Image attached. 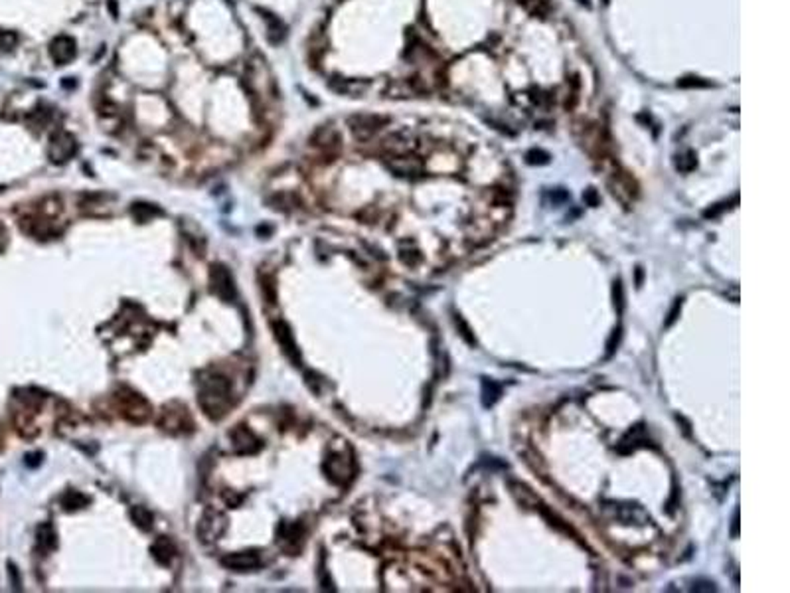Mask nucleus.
<instances>
[{
  "instance_id": "obj_1",
  "label": "nucleus",
  "mask_w": 790,
  "mask_h": 593,
  "mask_svg": "<svg viewBox=\"0 0 790 593\" xmlns=\"http://www.w3.org/2000/svg\"><path fill=\"white\" fill-rule=\"evenodd\" d=\"M388 125V117H382V115H372V113H360V115H352L348 119V127L350 131L354 133V137L358 140H368L372 138L382 129Z\"/></svg>"
},
{
  "instance_id": "obj_2",
  "label": "nucleus",
  "mask_w": 790,
  "mask_h": 593,
  "mask_svg": "<svg viewBox=\"0 0 790 593\" xmlns=\"http://www.w3.org/2000/svg\"><path fill=\"white\" fill-rule=\"evenodd\" d=\"M603 512L623 522V524H648L650 522V516L642 511L638 504H621V502H609L603 507Z\"/></svg>"
},
{
  "instance_id": "obj_3",
  "label": "nucleus",
  "mask_w": 790,
  "mask_h": 593,
  "mask_svg": "<svg viewBox=\"0 0 790 593\" xmlns=\"http://www.w3.org/2000/svg\"><path fill=\"white\" fill-rule=\"evenodd\" d=\"M77 152V140L73 135L66 133V131H57L50 138V147H48V154L50 158L62 165V163H68L71 156Z\"/></svg>"
},
{
  "instance_id": "obj_4",
  "label": "nucleus",
  "mask_w": 790,
  "mask_h": 593,
  "mask_svg": "<svg viewBox=\"0 0 790 593\" xmlns=\"http://www.w3.org/2000/svg\"><path fill=\"white\" fill-rule=\"evenodd\" d=\"M386 165L391 172H395L397 176H417L423 172V163L421 158L415 154H391Z\"/></svg>"
},
{
  "instance_id": "obj_5",
  "label": "nucleus",
  "mask_w": 790,
  "mask_h": 593,
  "mask_svg": "<svg viewBox=\"0 0 790 593\" xmlns=\"http://www.w3.org/2000/svg\"><path fill=\"white\" fill-rule=\"evenodd\" d=\"M75 54H77V44H75V40L71 36L62 34V36L54 38L52 44H50V55H52L56 66H68L71 60L75 57Z\"/></svg>"
},
{
  "instance_id": "obj_6",
  "label": "nucleus",
  "mask_w": 790,
  "mask_h": 593,
  "mask_svg": "<svg viewBox=\"0 0 790 593\" xmlns=\"http://www.w3.org/2000/svg\"><path fill=\"white\" fill-rule=\"evenodd\" d=\"M259 12L263 14L265 22H267V40L271 42L273 46H279L281 42L287 38V26L283 24L281 18L273 16L271 12H267V10H259Z\"/></svg>"
},
{
  "instance_id": "obj_7",
  "label": "nucleus",
  "mask_w": 790,
  "mask_h": 593,
  "mask_svg": "<svg viewBox=\"0 0 790 593\" xmlns=\"http://www.w3.org/2000/svg\"><path fill=\"white\" fill-rule=\"evenodd\" d=\"M312 140L317 147H322V149H338L340 147V135L334 127H320L314 133Z\"/></svg>"
},
{
  "instance_id": "obj_8",
  "label": "nucleus",
  "mask_w": 790,
  "mask_h": 593,
  "mask_svg": "<svg viewBox=\"0 0 790 593\" xmlns=\"http://www.w3.org/2000/svg\"><path fill=\"white\" fill-rule=\"evenodd\" d=\"M500 396H502V386L498 382L490 380V378H482V405L492 408L498 401Z\"/></svg>"
},
{
  "instance_id": "obj_9",
  "label": "nucleus",
  "mask_w": 790,
  "mask_h": 593,
  "mask_svg": "<svg viewBox=\"0 0 790 593\" xmlns=\"http://www.w3.org/2000/svg\"><path fill=\"white\" fill-rule=\"evenodd\" d=\"M366 85H368L366 82L340 80V77H336V80H332V82H330V87H332L334 91H338V93H344V95H358L360 91H364V89H366Z\"/></svg>"
},
{
  "instance_id": "obj_10",
  "label": "nucleus",
  "mask_w": 790,
  "mask_h": 593,
  "mask_svg": "<svg viewBox=\"0 0 790 593\" xmlns=\"http://www.w3.org/2000/svg\"><path fill=\"white\" fill-rule=\"evenodd\" d=\"M518 4H522L527 12H532L534 16H545L549 12V0H516Z\"/></svg>"
},
{
  "instance_id": "obj_11",
  "label": "nucleus",
  "mask_w": 790,
  "mask_h": 593,
  "mask_svg": "<svg viewBox=\"0 0 790 593\" xmlns=\"http://www.w3.org/2000/svg\"><path fill=\"white\" fill-rule=\"evenodd\" d=\"M695 166H697L695 152L686 151L684 154H678V156H676V168H678L679 172H692Z\"/></svg>"
},
{
  "instance_id": "obj_12",
  "label": "nucleus",
  "mask_w": 790,
  "mask_h": 593,
  "mask_svg": "<svg viewBox=\"0 0 790 593\" xmlns=\"http://www.w3.org/2000/svg\"><path fill=\"white\" fill-rule=\"evenodd\" d=\"M549 158H552V156H549V154H547L545 151H541V149H532V151H527V154H526V163L527 165H534V166L536 165L538 166L547 165V163H549Z\"/></svg>"
},
{
  "instance_id": "obj_13",
  "label": "nucleus",
  "mask_w": 790,
  "mask_h": 593,
  "mask_svg": "<svg viewBox=\"0 0 790 593\" xmlns=\"http://www.w3.org/2000/svg\"><path fill=\"white\" fill-rule=\"evenodd\" d=\"M711 83L706 82V80H702V77H693V75H690V77H681L678 82V87H681V89H688V87H709Z\"/></svg>"
},
{
  "instance_id": "obj_14",
  "label": "nucleus",
  "mask_w": 790,
  "mask_h": 593,
  "mask_svg": "<svg viewBox=\"0 0 790 593\" xmlns=\"http://www.w3.org/2000/svg\"><path fill=\"white\" fill-rule=\"evenodd\" d=\"M692 592H717V585L711 580H693L692 581Z\"/></svg>"
},
{
  "instance_id": "obj_15",
  "label": "nucleus",
  "mask_w": 790,
  "mask_h": 593,
  "mask_svg": "<svg viewBox=\"0 0 790 593\" xmlns=\"http://www.w3.org/2000/svg\"><path fill=\"white\" fill-rule=\"evenodd\" d=\"M583 200H585V204L587 206H599V202H601V198H599V194H596L595 188H587L585 190V194H583Z\"/></svg>"
},
{
  "instance_id": "obj_16",
  "label": "nucleus",
  "mask_w": 790,
  "mask_h": 593,
  "mask_svg": "<svg viewBox=\"0 0 790 593\" xmlns=\"http://www.w3.org/2000/svg\"><path fill=\"white\" fill-rule=\"evenodd\" d=\"M549 198H552L554 204H561V202H567L569 194L563 188H555L554 192H549Z\"/></svg>"
},
{
  "instance_id": "obj_17",
  "label": "nucleus",
  "mask_w": 790,
  "mask_h": 593,
  "mask_svg": "<svg viewBox=\"0 0 790 593\" xmlns=\"http://www.w3.org/2000/svg\"><path fill=\"white\" fill-rule=\"evenodd\" d=\"M16 44V36L10 32H2L0 30V48H10Z\"/></svg>"
},
{
  "instance_id": "obj_18",
  "label": "nucleus",
  "mask_w": 790,
  "mask_h": 593,
  "mask_svg": "<svg viewBox=\"0 0 790 593\" xmlns=\"http://www.w3.org/2000/svg\"><path fill=\"white\" fill-rule=\"evenodd\" d=\"M619 338H621V331H614V332H612V336H610L609 345H607V348H609V350H607V356H610V354L614 352V348H617V345H619Z\"/></svg>"
},
{
  "instance_id": "obj_19",
  "label": "nucleus",
  "mask_w": 790,
  "mask_h": 593,
  "mask_svg": "<svg viewBox=\"0 0 790 593\" xmlns=\"http://www.w3.org/2000/svg\"><path fill=\"white\" fill-rule=\"evenodd\" d=\"M679 309H681V299H678V301H676V304H674V309H672V313H670V317H668V320H666V327H670V325H672V322H674V320L678 318Z\"/></svg>"
},
{
  "instance_id": "obj_20",
  "label": "nucleus",
  "mask_w": 790,
  "mask_h": 593,
  "mask_svg": "<svg viewBox=\"0 0 790 593\" xmlns=\"http://www.w3.org/2000/svg\"><path fill=\"white\" fill-rule=\"evenodd\" d=\"M737 532H739V512H735L733 530H731V534H733V536H737Z\"/></svg>"
},
{
  "instance_id": "obj_21",
  "label": "nucleus",
  "mask_w": 790,
  "mask_h": 593,
  "mask_svg": "<svg viewBox=\"0 0 790 593\" xmlns=\"http://www.w3.org/2000/svg\"><path fill=\"white\" fill-rule=\"evenodd\" d=\"M2 239H4V230L0 228V246H2Z\"/></svg>"
},
{
  "instance_id": "obj_22",
  "label": "nucleus",
  "mask_w": 790,
  "mask_h": 593,
  "mask_svg": "<svg viewBox=\"0 0 790 593\" xmlns=\"http://www.w3.org/2000/svg\"><path fill=\"white\" fill-rule=\"evenodd\" d=\"M609 2H610V0H603V4H605V6H607V4H609Z\"/></svg>"
}]
</instances>
